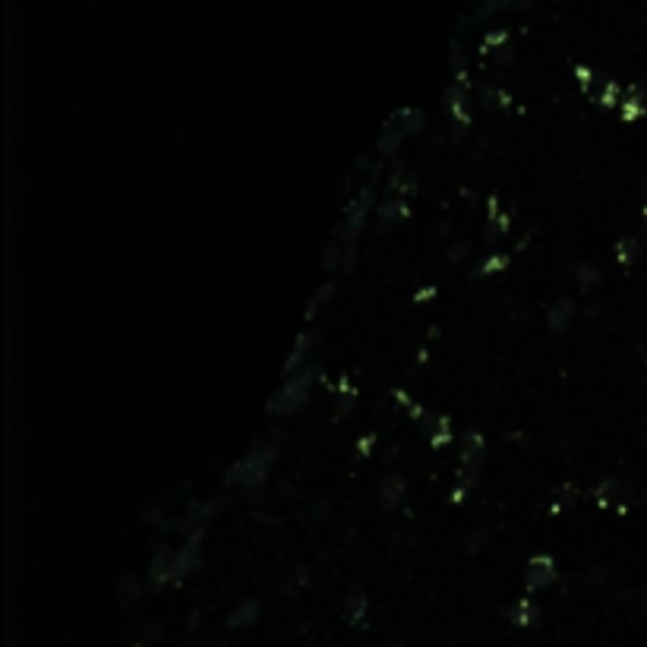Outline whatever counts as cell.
<instances>
[{"mask_svg":"<svg viewBox=\"0 0 647 647\" xmlns=\"http://www.w3.org/2000/svg\"><path fill=\"white\" fill-rule=\"evenodd\" d=\"M638 114H641V95H635V101H632V98H625L622 117H625V120H632V117H638Z\"/></svg>","mask_w":647,"mask_h":647,"instance_id":"17","label":"cell"},{"mask_svg":"<svg viewBox=\"0 0 647 647\" xmlns=\"http://www.w3.org/2000/svg\"><path fill=\"white\" fill-rule=\"evenodd\" d=\"M398 114L404 117V120H401V124H398V120H395V117H389V124H395V127H398V130L404 133V136H417V133L423 130V114H420V111H414V108H408V111H398Z\"/></svg>","mask_w":647,"mask_h":647,"instance_id":"10","label":"cell"},{"mask_svg":"<svg viewBox=\"0 0 647 647\" xmlns=\"http://www.w3.org/2000/svg\"><path fill=\"white\" fill-rule=\"evenodd\" d=\"M616 92H619V89H616V83H610V86H606V89H603V95H600V101H603V105H613V101H616Z\"/></svg>","mask_w":647,"mask_h":647,"instance_id":"20","label":"cell"},{"mask_svg":"<svg viewBox=\"0 0 647 647\" xmlns=\"http://www.w3.org/2000/svg\"><path fill=\"white\" fill-rule=\"evenodd\" d=\"M537 603H531V600H521V603H515V610H512V622L515 625H534L537 622Z\"/></svg>","mask_w":647,"mask_h":647,"instance_id":"13","label":"cell"},{"mask_svg":"<svg viewBox=\"0 0 647 647\" xmlns=\"http://www.w3.org/2000/svg\"><path fill=\"white\" fill-rule=\"evenodd\" d=\"M370 206H373V187L363 190V193L354 199L351 212H348L345 228H341V240H345V250H348V247H354V240H357V234H360V228H363V218H367Z\"/></svg>","mask_w":647,"mask_h":647,"instance_id":"3","label":"cell"},{"mask_svg":"<svg viewBox=\"0 0 647 647\" xmlns=\"http://www.w3.org/2000/svg\"><path fill=\"white\" fill-rule=\"evenodd\" d=\"M256 619H259V600L247 597V600H240L237 610L228 616V629H247Z\"/></svg>","mask_w":647,"mask_h":647,"instance_id":"7","label":"cell"},{"mask_svg":"<svg viewBox=\"0 0 647 647\" xmlns=\"http://www.w3.org/2000/svg\"><path fill=\"white\" fill-rule=\"evenodd\" d=\"M638 256V240L635 237H625L619 250H616V259H619V266H632V259Z\"/></svg>","mask_w":647,"mask_h":647,"instance_id":"15","label":"cell"},{"mask_svg":"<svg viewBox=\"0 0 647 647\" xmlns=\"http://www.w3.org/2000/svg\"><path fill=\"white\" fill-rule=\"evenodd\" d=\"M363 613H367V594H363V591L348 594V619L363 622Z\"/></svg>","mask_w":647,"mask_h":647,"instance_id":"14","label":"cell"},{"mask_svg":"<svg viewBox=\"0 0 647 647\" xmlns=\"http://www.w3.org/2000/svg\"><path fill=\"white\" fill-rule=\"evenodd\" d=\"M404 490H408V483H404L401 474H389L386 480L379 483V499H382V509H395V505L404 499Z\"/></svg>","mask_w":647,"mask_h":647,"instance_id":"6","label":"cell"},{"mask_svg":"<svg viewBox=\"0 0 647 647\" xmlns=\"http://www.w3.org/2000/svg\"><path fill=\"white\" fill-rule=\"evenodd\" d=\"M553 581H556V562H553V556H547V553L534 556L528 562V578H524L528 591H547Z\"/></svg>","mask_w":647,"mask_h":647,"instance_id":"4","label":"cell"},{"mask_svg":"<svg viewBox=\"0 0 647 647\" xmlns=\"http://www.w3.org/2000/svg\"><path fill=\"white\" fill-rule=\"evenodd\" d=\"M644 367H647V357H644Z\"/></svg>","mask_w":647,"mask_h":647,"instance_id":"21","label":"cell"},{"mask_svg":"<svg viewBox=\"0 0 647 647\" xmlns=\"http://www.w3.org/2000/svg\"><path fill=\"white\" fill-rule=\"evenodd\" d=\"M464 253H468V244H464V240H458V244H452V250H449V262H458Z\"/></svg>","mask_w":647,"mask_h":647,"instance_id":"19","label":"cell"},{"mask_svg":"<svg viewBox=\"0 0 647 647\" xmlns=\"http://www.w3.org/2000/svg\"><path fill=\"white\" fill-rule=\"evenodd\" d=\"M313 379H316V370H313V367H300L297 373H291L285 386H281V389L272 395L269 414H281V417L297 414V411L303 408V404H307V395H310Z\"/></svg>","mask_w":647,"mask_h":647,"instance_id":"1","label":"cell"},{"mask_svg":"<svg viewBox=\"0 0 647 647\" xmlns=\"http://www.w3.org/2000/svg\"><path fill=\"white\" fill-rule=\"evenodd\" d=\"M572 278H575V285L581 291H594L603 281V275H600V269L594 266V262H578V266L572 269Z\"/></svg>","mask_w":647,"mask_h":647,"instance_id":"8","label":"cell"},{"mask_svg":"<svg viewBox=\"0 0 647 647\" xmlns=\"http://www.w3.org/2000/svg\"><path fill=\"white\" fill-rule=\"evenodd\" d=\"M272 458H275V449H253V452H247L228 471V483H240V487H247V490L262 487V483H266V477H269Z\"/></svg>","mask_w":647,"mask_h":647,"instance_id":"2","label":"cell"},{"mask_svg":"<svg viewBox=\"0 0 647 647\" xmlns=\"http://www.w3.org/2000/svg\"><path fill=\"white\" fill-rule=\"evenodd\" d=\"M505 266H509V256H502V253H499V256H490V259L477 269V278H487V275H493L496 269H505Z\"/></svg>","mask_w":647,"mask_h":647,"instance_id":"16","label":"cell"},{"mask_svg":"<svg viewBox=\"0 0 647 647\" xmlns=\"http://www.w3.org/2000/svg\"><path fill=\"white\" fill-rule=\"evenodd\" d=\"M575 316H578V303H575L572 297H562V300H556L553 307H550L547 322H550V329H553L556 335H562V332H569V326L575 322Z\"/></svg>","mask_w":647,"mask_h":647,"instance_id":"5","label":"cell"},{"mask_svg":"<svg viewBox=\"0 0 647 647\" xmlns=\"http://www.w3.org/2000/svg\"><path fill=\"white\" fill-rule=\"evenodd\" d=\"M408 218V206H404L401 199H389L386 206L379 209V221H382V228H389V225H395V221H404Z\"/></svg>","mask_w":647,"mask_h":647,"instance_id":"11","label":"cell"},{"mask_svg":"<svg viewBox=\"0 0 647 647\" xmlns=\"http://www.w3.org/2000/svg\"><path fill=\"white\" fill-rule=\"evenodd\" d=\"M310 345H313V335H310V332L297 335L294 354H291V360L285 363V376H291V373H297V370H300V360H307V354H310Z\"/></svg>","mask_w":647,"mask_h":647,"instance_id":"9","label":"cell"},{"mask_svg":"<svg viewBox=\"0 0 647 647\" xmlns=\"http://www.w3.org/2000/svg\"><path fill=\"white\" fill-rule=\"evenodd\" d=\"M401 139H404V133L395 124H386V130H382V136H379V155H392Z\"/></svg>","mask_w":647,"mask_h":647,"instance_id":"12","label":"cell"},{"mask_svg":"<svg viewBox=\"0 0 647 647\" xmlns=\"http://www.w3.org/2000/svg\"><path fill=\"white\" fill-rule=\"evenodd\" d=\"M613 490H616V480H613V477L600 483V490H597V499H600V505L613 502Z\"/></svg>","mask_w":647,"mask_h":647,"instance_id":"18","label":"cell"}]
</instances>
